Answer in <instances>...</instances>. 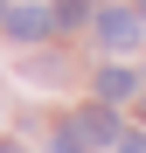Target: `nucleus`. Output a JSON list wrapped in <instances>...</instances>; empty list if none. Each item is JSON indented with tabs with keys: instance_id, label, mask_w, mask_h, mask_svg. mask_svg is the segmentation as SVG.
<instances>
[{
	"instance_id": "2",
	"label": "nucleus",
	"mask_w": 146,
	"mask_h": 153,
	"mask_svg": "<svg viewBox=\"0 0 146 153\" xmlns=\"http://www.w3.org/2000/svg\"><path fill=\"white\" fill-rule=\"evenodd\" d=\"M97 42H104V49H132V42H139V14L104 7V14H97Z\"/></svg>"
},
{
	"instance_id": "4",
	"label": "nucleus",
	"mask_w": 146,
	"mask_h": 153,
	"mask_svg": "<svg viewBox=\"0 0 146 153\" xmlns=\"http://www.w3.org/2000/svg\"><path fill=\"white\" fill-rule=\"evenodd\" d=\"M132 91H139L132 70H97V97H132Z\"/></svg>"
},
{
	"instance_id": "8",
	"label": "nucleus",
	"mask_w": 146,
	"mask_h": 153,
	"mask_svg": "<svg viewBox=\"0 0 146 153\" xmlns=\"http://www.w3.org/2000/svg\"><path fill=\"white\" fill-rule=\"evenodd\" d=\"M139 21H146V0H139Z\"/></svg>"
},
{
	"instance_id": "3",
	"label": "nucleus",
	"mask_w": 146,
	"mask_h": 153,
	"mask_svg": "<svg viewBox=\"0 0 146 153\" xmlns=\"http://www.w3.org/2000/svg\"><path fill=\"white\" fill-rule=\"evenodd\" d=\"M49 21H56V14H49L42 0H28V7H7V35H21V42H35V35H49Z\"/></svg>"
},
{
	"instance_id": "7",
	"label": "nucleus",
	"mask_w": 146,
	"mask_h": 153,
	"mask_svg": "<svg viewBox=\"0 0 146 153\" xmlns=\"http://www.w3.org/2000/svg\"><path fill=\"white\" fill-rule=\"evenodd\" d=\"M0 153H21V146H14V139H0Z\"/></svg>"
},
{
	"instance_id": "9",
	"label": "nucleus",
	"mask_w": 146,
	"mask_h": 153,
	"mask_svg": "<svg viewBox=\"0 0 146 153\" xmlns=\"http://www.w3.org/2000/svg\"><path fill=\"white\" fill-rule=\"evenodd\" d=\"M139 111H146V105H139Z\"/></svg>"
},
{
	"instance_id": "1",
	"label": "nucleus",
	"mask_w": 146,
	"mask_h": 153,
	"mask_svg": "<svg viewBox=\"0 0 146 153\" xmlns=\"http://www.w3.org/2000/svg\"><path fill=\"white\" fill-rule=\"evenodd\" d=\"M104 139H118V111H77V118L63 125V146H70V153L104 146Z\"/></svg>"
},
{
	"instance_id": "5",
	"label": "nucleus",
	"mask_w": 146,
	"mask_h": 153,
	"mask_svg": "<svg viewBox=\"0 0 146 153\" xmlns=\"http://www.w3.org/2000/svg\"><path fill=\"white\" fill-rule=\"evenodd\" d=\"M90 7H84V0H56V21H84Z\"/></svg>"
},
{
	"instance_id": "6",
	"label": "nucleus",
	"mask_w": 146,
	"mask_h": 153,
	"mask_svg": "<svg viewBox=\"0 0 146 153\" xmlns=\"http://www.w3.org/2000/svg\"><path fill=\"white\" fill-rule=\"evenodd\" d=\"M118 153H146V132H132V139H125V146H118Z\"/></svg>"
}]
</instances>
